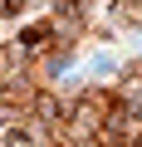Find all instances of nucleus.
Instances as JSON below:
<instances>
[{
    "instance_id": "1",
    "label": "nucleus",
    "mask_w": 142,
    "mask_h": 147,
    "mask_svg": "<svg viewBox=\"0 0 142 147\" xmlns=\"http://www.w3.org/2000/svg\"><path fill=\"white\" fill-rule=\"evenodd\" d=\"M98 147H142V118L118 103V108L108 113L103 132H98Z\"/></svg>"
}]
</instances>
